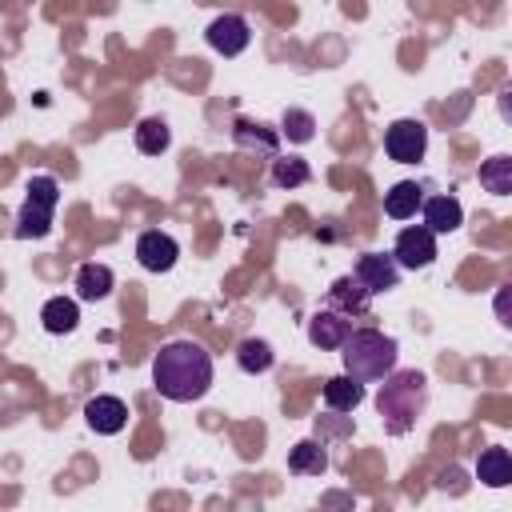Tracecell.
Returning <instances> with one entry per match:
<instances>
[{"label":"cell","instance_id":"obj_1","mask_svg":"<svg viewBox=\"0 0 512 512\" xmlns=\"http://www.w3.org/2000/svg\"><path fill=\"white\" fill-rule=\"evenodd\" d=\"M152 388L164 400L192 404L212 388V356L196 340H168L152 356Z\"/></svg>","mask_w":512,"mask_h":512},{"label":"cell","instance_id":"obj_2","mask_svg":"<svg viewBox=\"0 0 512 512\" xmlns=\"http://www.w3.org/2000/svg\"><path fill=\"white\" fill-rule=\"evenodd\" d=\"M428 404V380L424 372L416 368H404V372H388L384 384H380V396H376V408H380V420H384V432L392 436H404L416 428L420 412Z\"/></svg>","mask_w":512,"mask_h":512},{"label":"cell","instance_id":"obj_3","mask_svg":"<svg viewBox=\"0 0 512 512\" xmlns=\"http://www.w3.org/2000/svg\"><path fill=\"white\" fill-rule=\"evenodd\" d=\"M396 340L376 332V328H352L340 344V360H344V372L356 376L360 384H372V380H384L392 368H396Z\"/></svg>","mask_w":512,"mask_h":512},{"label":"cell","instance_id":"obj_4","mask_svg":"<svg viewBox=\"0 0 512 512\" xmlns=\"http://www.w3.org/2000/svg\"><path fill=\"white\" fill-rule=\"evenodd\" d=\"M24 204L16 212V236L20 240H40L52 232V220H56V204H60V184L52 176H32L28 188H24Z\"/></svg>","mask_w":512,"mask_h":512},{"label":"cell","instance_id":"obj_5","mask_svg":"<svg viewBox=\"0 0 512 512\" xmlns=\"http://www.w3.org/2000/svg\"><path fill=\"white\" fill-rule=\"evenodd\" d=\"M384 152H388V160H396V164H416V160H424V152H428V128H424L420 120H412V116L392 120L388 132H384Z\"/></svg>","mask_w":512,"mask_h":512},{"label":"cell","instance_id":"obj_6","mask_svg":"<svg viewBox=\"0 0 512 512\" xmlns=\"http://www.w3.org/2000/svg\"><path fill=\"white\" fill-rule=\"evenodd\" d=\"M392 260H396L400 268H408V272L428 268V264L436 260V232H428L424 224L400 228V236H396V244H392Z\"/></svg>","mask_w":512,"mask_h":512},{"label":"cell","instance_id":"obj_7","mask_svg":"<svg viewBox=\"0 0 512 512\" xmlns=\"http://www.w3.org/2000/svg\"><path fill=\"white\" fill-rule=\"evenodd\" d=\"M352 276L368 288V296H380V292H392L400 284V264L392 260V252H364L356 260Z\"/></svg>","mask_w":512,"mask_h":512},{"label":"cell","instance_id":"obj_8","mask_svg":"<svg viewBox=\"0 0 512 512\" xmlns=\"http://www.w3.org/2000/svg\"><path fill=\"white\" fill-rule=\"evenodd\" d=\"M136 260H140V268H148V272H172L176 260H180V244H176L168 232L148 228V232H140V240H136Z\"/></svg>","mask_w":512,"mask_h":512},{"label":"cell","instance_id":"obj_9","mask_svg":"<svg viewBox=\"0 0 512 512\" xmlns=\"http://www.w3.org/2000/svg\"><path fill=\"white\" fill-rule=\"evenodd\" d=\"M208 44L220 52V56H240L244 48H248V40H252V32H248V20L244 16H236V12H224V16H216L212 24H208Z\"/></svg>","mask_w":512,"mask_h":512},{"label":"cell","instance_id":"obj_10","mask_svg":"<svg viewBox=\"0 0 512 512\" xmlns=\"http://www.w3.org/2000/svg\"><path fill=\"white\" fill-rule=\"evenodd\" d=\"M84 420H88V428L96 436H116L128 424V404L120 396H92L84 404Z\"/></svg>","mask_w":512,"mask_h":512},{"label":"cell","instance_id":"obj_11","mask_svg":"<svg viewBox=\"0 0 512 512\" xmlns=\"http://www.w3.org/2000/svg\"><path fill=\"white\" fill-rule=\"evenodd\" d=\"M348 332H352V320H348L344 312H336V308H320V312H312V320H308V340H312L316 348H324V352H336Z\"/></svg>","mask_w":512,"mask_h":512},{"label":"cell","instance_id":"obj_12","mask_svg":"<svg viewBox=\"0 0 512 512\" xmlns=\"http://www.w3.org/2000/svg\"><path fill=\"white\" fill-rule=\"evenodd\" d=\"M420 212H424V228L436 232V236H448L464 224V208H460L456 196H424Z\"/></svg>","mask_w":512,"mask_h":512},{"label":"cell","instance_id":"obj_13","mask_svg":"<svg viewBox=\"0 0 512 512\" xmlns=\"http://www.w3.org/2000/svg\"><path fill=\"white\" fill-rule=\"evenodd\" d=\"M324 404H328L332 412H356V408L364 404V384H360L356 376H348V372L328 376V380H324Z\"/></svg>","mask_w":512,"mask_h":512},{"label":"cell","instance_id":"obj_14","mask_svg":"<svg viewBox=\"0 0 512 512\" xmlns=\"http://www.w3.org/2000/svg\"><path fill=\"white\" fill-rule=\"evenodd\" d=\"M476 480L488 488H508L512 484V456L508 448H484L476 460Z\"/></svg>","mask_w":512,"mask_h":512},{"label":"cell","instance_id":"obj_15","mask_svg":"<svg viewBox=\"0 0 512 512\" xmlns=\"http://www.w3.org/2000/svg\"><path fill=\"white\" fill-rule=\"evenodd\" d=\"M420 200H424V188H420L416 180H400V184H392V188L384 192V212H388L392 220H412L416 208H420Z\"/></svg>","mask_w":512,"mask_h":512},{"label":"cell","instance_id":"obj_16","mask_svg":"<svg viewBox=\"0 0 512 512\" xmlns=\"http://www.w3.org/2000/svg\"><path fill=\"white\" fill-rule=\"evenodd\" d=\"M40 324H44V332L64 336V332H72V328L80 324V304L68 300V296H52V300L40 308Z\"/></svg>","mask_w":512,"mask_h":512},{"label":"cell","instance_id":"obj_17","mask_svg":"<svg viewBox=\"0 0 512 512\" xmlns=\"http://www.w3.org/2000/svg\"><path fill=\"white\" fill-rule=\"evenodd\" d=\"M112 284H116V276H112L108 264L88 260V264H80V272H76V292H80V300H104V296L112 292Z\"/></svg>","mask_w":512,"mask_h":512},{"label":"cell","instance_id":"obj_18","mask_svg":"<svg viewBox=\"0 0 512 512\" xmlns=\"http://www.w3.org/2000/svg\"><path fill=\"white\" fill-rule=\"evenodd\" d=\"M324 468H328L324 440H300V444H292V452H288V472H296V476H320Z\"/></svg>","mask_w":512,"mask_h":512},{"label":"cell","instance_id":"obj_19","mask_svg":"<svg viewBox=\"0 0 512 512\" xmlns=\"http://www.w3.org/2000/svg\"><path fill=\"white\" fill-rule=\"evenodd\" d=\"M328 304L336 312H360L368 304V288L356 280V276H340L332 288H328Z\"/></svg>","mask_w":512,"mask_h":512},{"label":"cell","instance_id":"obj_20","mask_svg":"<svg viewBox=\"0 0 512 512\" xmlns=\"http://www.w3.org/2000/svg\"><path fill=\"white\" fill-rule=\"evenodd\" d=\"M168 144H172V132L160 116H148V120L136 124V148L144 156H160V152H168Z\"/></svg>","mask_w":512,"mask_h":512},{"label":"cell","instance_id":"obj_21","mask_svg":"<svg viewBox=\"0 0 512 512\" xmlns=\"http://www.w3.org/2000/svg\"><path fill=\"white\" fill-rule=\"evenodd\" d=\"M232 140L240 148H256L264 156H276V132H268L264 124H252V120H236L232 124Z\"/></svg>","mask_w":512,"mask_h":512},{"label":"cell","instance_id":"obj_22","mask_svg":"<svg viewBox=\"0 0 512 512\" xmlns=\"http://www.w3.org/2000/svg\"><path fill=\"white\" fill-rule=\"evenodd\" d=\"M272 344L268 340H240V348H236V364L248 372V376H260V372H268L272 368Z\"/></svg>","mask_w":512,"mask_h":512},{"label":"cell","instance_id":"obj_23","mask_svg":"<svg viewBox=\"0 0 512 512\" xmlns=\"http://www.w3.org/2000/svg\"><path fill=\"white\" fill-rule=\"evenodd\" d=\"M480 184L492 192V196H508L512 192V160L508 156H492L480 164Z\"/></svg>","mask_w":512,"mask_h":512},{"label":"cell","instance_id":"obj_24","mask_svg":"<svg viewBox=\"0 0 512 512\" xmlns=\"http://www.w3.org/2000/svg\"><path fill=\"white\" fill-rule=\"evenodd\" d=\"M308 164L300 160V156H276V164H272V184L276 188H300V184H308Z\"/></svg>","mask_w":512,"mask_h":512},{"label":"cell","instance_id":"obj_25","mask_svg":"<svg viewBox=\"0 0 512 512\" xmlns=\"http://www.w3.org/2000/svg\"><path fill=\"white\" fill-rule=\"evenodd\" d=\"M280 132H284L292 144H308V140L316 136V120H312V112H304V108H288L284 120H280Z\"/></svg>","mask_w":512,"mask_h":512}]
</instances>
